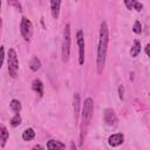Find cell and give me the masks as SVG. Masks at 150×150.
<instances>
[{"label": "cell", "mask_w": 150, "mask_h": 150, "mask_svg": "<svg viewBox=\"0 0 150 150\" xmlns=\"http://www.w3.org/2000/svg\"><path fill=\"white\" fill-rule=\"evenodd\" d=\"M104 122L108 124V125H116V122H117V117L114 112L112 109H105L104 110Z\"/></svg>", "instance_id": "7"}, {"label": "cell", "mask_w": 150, "mask_h": 150, "mask_svg": "<svg viewBox=\"0 0 150 150\" xmlns=\"http://www.w3.org/2000/svg\"><path fill=\"white\" fill-rule=\"evenodd\" d=\"M145 53H146V55L150 57V43H148V45L145 46Z\"/></svg>", "instance_id": "23"}, {"label": "cell", "mask_w": 150, "mask_h": 150, "mask_svg": "<svg viewBox=\"0 0 150 150\" xmlns=\"http://www.w3.org/2000/svg\"><path fill=\"white\" fill-rule=\"evenodd\" d=\"M20 124H21V117H20L19 114H15V115L12 117V120H11V125L14 127V128H16V127H19Z\"/></svg>", "instance_id": "18"}, {"label": "cell", "mask_w": 150, "mask_h": 150, "mask_svg": "<svg viewBox=\"0 0 150 150\" xmlns=\"http://www.w3.org/2000/svg\"><path fill=\"white\" fill-rule=\"evenodd\" d=\"M8 73L12 77H16L18 75V69H19V61H18V55L13 48H9L8 50Z\"/></svg>", "instance_id": "3"}, {"label": "cell", "mask_w": 150, "mask_h": 150, "mask_svg": "<svg viewBox=\"0 0 150 150\" xmlns=\"http://www.w3.org/2000/svg\"><path fill=\"white\" fill-rule=\"evenodd\" d=\"M132 30H134V33H136V34H139V33L142 32V25H141L139 21H136V22H135Z\"/></svg>", "instance_id": "19"}, {"label": "cell", "mask_w": 150, "mask_h": 150, "mask_svg": "<svg viewBox=\"0 0 150 150\" xmlns=\"http://www.w3.org/2000/svg\"><path fill=\"white\" fill-rule=\"evenodd\" d=\"M139 52H141V43H139L138 40H135V41H134V46H132L131 49H130V55H131L132 57H136V56L139 54Z\"/></svg>", "instance_id": "14"}, {"label": "cell", "mask_w": 150, "mask_h": 150, "mask_svg": "<svg viewBox=\"0 0 150 150\" xmlns=\"http://www.w3.org/2000/svg\"><path fill=\"white\" fill-rule=\"evenodd\" d=\"M32 150H43V148H42L40 144H38V145H35V146H34Z\"/></svg>", "instance_id": "24"}, {"label": "cell", "mask_w": 150, "mask_h": 150, "mask_svg": "<svg viewBox=\"0 0 150 150\" xmlns=\"http://www.w3.org/2000/svg\"><path fill=\"white\" fill-rule=\"evenodd\" d=\"M34 137H35V131H34L32 128H28V129H26V130L22 132V138H23V141H32Z\"/></svg>", "instance_id": "15"}, {"label": "cell", "mask_w": 150, "mask_h": 150, "mask_svg": "<svg viewBox=\"0 0 150 150\" xmlns=\"http://www.w3.org/2000/svg\"><path fill=\"white\" fill-rule=\"evenodd\" d=\"M47 149L48 150H66V145L60 141L50 139L47 142Z\"/></svg>", "instance_id": "9"}, {"label": "cell", "mask_w": 150, "mask_h": 150, "mask_svg": "<svg viewBox=\"0 0 150 150\" xmlns=\"http://www.w3.org/2000/svg\"><path fill=\"white\" fill-rule=\"evenodd\" d=\"M108 26L107 22L103 21L101 23L100 28V40H98V47H97V59H96V67L97 73L101 74L103 71L104 64H105V57H107V48H108Z\"/></svg>", "instance_id": "1"}, {"label": "cell", "mask_w": 150, "mask_h": 150, "mask_svg": "<svg viewBox=\"0 0 150 150\" xmlns=\"http://www.w3.org/2000/svg\"><path fill=\"white\" fill-rule=\"evenodd\" d=\"M32 89L35 93H38L40 96H42V94H43V84H42V82L40 80L36 79V80H34L32 82Z\"/></svg>", "instance_id": "12"}, {"label": "cell", "mask_w": 150, "mask_h": 150, "mask_svg": "<svg viewBox=\"0 0 150 150\" xmlns=\"http://www.w3.org/2000/svg\"><path fill=\"white\" fill-rule=\"evenodd\" d=\"M20 33L25 39V41H30L33 35V25L30 20H28L25 16L21 19V22H20Z\"/></svg>", "instance_id": "4"}, {"label": "cell", "mask_w": 150, "mask_h": 150, "mask_svg": "<svg viewBox=\"0 0 150 150\" xmlns=\"http://www.w3.org/2000/svg\"><path fill=\"white\" fill-rule=\"evenodd\" d=\"M70 150H76V146H75L74 142H70Z\"/></svg>", "instance_id": "25"}, {"label": "cell", "mask_w": 150, "mask_h": 150, "mask_svg": "<svg viewBox=\"0 0 150 150\" xmlns=\"http://www.w3.org/2000/svg\"><path fill=\"white\" fill-rule=\"evenodd\" d=\"M118 93H120V98L123 100V97H124V95H123V93H124V88H123V86H120V88H118Z\"/></svg>", "instance_id": "22"}, {"label": "cell", "mask_w": 150, "mask_h": 150, "mask_svg": "<svg viewBox=\"0 0 150 150\" xmlns=\"http://www.w3.org/2000/svg\"><path fill=\"white\" fill-rule=\"evenodd\" d=\"M8 137H9V135H8V131H7L6 127L5 125H1V148L5 146Z\"/></svg>", "instance_id": "16"}, {"label": "cell", "mask_w": 150, "mask_h": 150, "mask_svg": "<svg viewBox=\"0 0 150 150\" xmlns=\"http://www.w3.org/2000/svg\"><path fill=\"white\" fill-rule=\"evenodd\" d=\"M60 6H61V1H59V0H52L50 1V11H52V15H53L54 19L59 18Z\"/></svg>", "instance_id": "10"}, {"label": "cell", "mask_w": 150, "mask_h": 150, "mask_svg": "<svg viewBox=\"0 0 150 150\" xmlns=\"http://www.w3.org/2000/svg\"><path fill=\"white\" fill-rule=\"evenodd\" d=\"M123 139H124V136L123 134L118 132V134H114L111 135L109 138H108V143L110 146H118L123 143Z\"/></svg>", "instance_id": "8"}, {"label": "cell", "mask_w": 150, "mask_h": 150, "mask_svg": "<svg viewBox=\"0 0 150 150\" xmlns=\"http://www.w3.org/2000/svg\"><path fill=\"white\" fill-rule=\"evenodd\" d=\"M134 8H135L137 12H139V11L143 8V5H142L141 2H137V1H136V2H135V6H134Z\"/></svg>", "instance_id": "21"}, {"label": "cell", "mask_w": 150, "mask_h": 150, "mask_svg": "<svg viewBox=\"0 0 150 150\" xmlns=\"http://www.w3.org/2000/svg\"><path fill=\"white\" fill-rule=\"evenodd\" d=\"M93 111H94V102L91 98H87L84 101L83 108H82V121L83 124H88L91 120L93 116Z\"/></svg>", "instance_id": "5"}, {"label": "cell", "mask_w": 150, "mask_h": 150, "mask_svg": "<svg viewBox=\"0 0 150 150\" xmlns=\"http://www.w3.org/2000/svg\"><path fill=\"white\" fill-rule=\"evenodd\" d=\"M40 67H41L40 60H39L36 56H33V57L30 59V61H29V68H30L33 71H36V70L40 69Z\"/></svg>", "instance_id": "13"}, {"label": "cell", "mask_w": 150, "mask_h": 150, "mask_svg": "<svg viewBox=\"0 0 150 150\" xmlns=\"http://www.w3.org/2000/svg\"><path fill=\"white\" fill-rule=\"evenodd\" d=\"M76 39H77V45H79V63L83 64L84 62V39H83L82 30L77 32Z\"/></svg>", "instance_id": "6"}, {"label": "cell", "mask_w": 150, "mask_h": 150, "mask_svg": "<svg viewBox=\"0 0 150 150\" xmlns=\"http://www.w3.org/2000/svg\"><path fill=\"white\" fill-rule=\"evenodd\" d=\"M135 2H136V1H129V0H125V1H124V4H125V6L128 7V9H132L134 6H135Z\"/></svg>", "instance_id": "20"}, {"label": "cell", "mask_w": 150, "mask_h": 150, "mask_svg": "<svg viewBox=\"0 0 150 150\" xmlns=\"http://www.w3.org/2000/svg\"><path fill=\"white\" fill-rule=\"evenodd\" d=\"M70 53V26L67 23L63 30V41H62V61L67 62L69 60Z\"/></svg>", "instance_id": "2"}, {"label": "cell", "mask_w": 150, "mask_h": 150, "mask_svg": "<svg viewBox=\"0 0 150 150\" xmlns=\"http://www.w3.org/2000/svg\"><path fill=\"white\" fill-rule=\"evenodd\" d=\"M11 109H12L15 114H19L20 110H21V103H20V101H18V100H12V101H11Z\"/></svg>", "instance_id": "17"}, {"label": "cell", "mask_w": 150, "mask_h": 150, "mask_svg": "<svg viewBox=\"0 0 150 150\" xmlns=\"http://www.w3.org/2000/svg\"><path fill=\"white\" fill-rule=\"evenodd\" d=\"M73 107H74V116H75V121H77V118H79V111H80V95H79L77 93L74 94Z\"/></svg>", "instance_id": "11"}]
</instances>
